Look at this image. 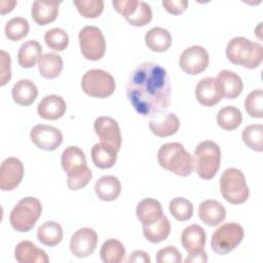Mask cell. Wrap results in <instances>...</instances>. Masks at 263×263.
Here are the masks:
<instances>
[{"mask_svg": "<svg viewBox=\"0 0 263 263\" xmlns=\"http://www.w3.org/2000/svg\"><path fill=\"white\" fill-rule=\"evenodd\" d=\"M126 96L137 113L159 116L171 104L172 87L166 70L152 62L140 64L130 73Z\"/></svg>", "mask_w": 263, "mask_h": 263, "instance_id": "obj_1", "label": "cell"}, {"mask_svg": "<svg viewBox=\"0 0 263 263\" xmlns=\"http://www.w3.org/2000/svg\"><path fill=\"white\" fill-rule=\"evenodd\" d=\"M157 160L162 168L180 177L191 175L194 168L192 155L178 142L163 144L157 152Z\"/></svg>", "mask_w": 263, "mask_h": 263, "instance_id": "obj_2", "label": "cell"}, {"mask_svg": "<svg viewBox=\"0 0 263 263\" xmlns=\"http://www.w3.org/2000/svg\"><path fill=\"white\" fill-rule=\"evenodd\" d=\"M226 57L234 65L255 69L262 63L263 48L258 42L245 37H234L226 46Z\"/></svg>", "mask_w": 263, "mask_h": 263, "instance_id": "obj_3", "label": "cell"}, {"mask_svg": "<svg viewBox=\"0 0 263 263\" xmlns=\"http://www.w3.org/2000/svg\"><path fill=\"white\" fill-rule=\"evenodd\" d=\"M193 162L199 178L203 180L213 179L217 175L221 163L219 145L210 140L200 142L194 150Z\"/></svg>", "mask_w": 263, "mask_h": 263, "instance_id": "obj_4", "label": "cell"}, {"mask_svg": "<svg viewBox=\"0 0 263 263\" xmlns=\"http://www.w3.org/2000/svg\"><path fill=\"white\" fill-rule=\"evenodd\" d=\"M42 213V204L39 199L27 196L21 199L11 210L9 222L12 228L18 232H28L36 224Z\"/></svg>", "mask_w": 263, "mask_h": 263, "instance_id": "obj_5", "label": "cell"}, {"mask_svg": "<svg viewBox=\"0 0 263 263\" xmlns=\"http://www.w3.org/2000/svg\"><path fill=\"white\" fill-rule=\"evenodd\" d=\"M220 192L224 199L232 204L246 202L250 190L242 172L235 167L225 170L220 178Z\"/></svg>", "mask_w": 263, "mask_h": 263, "instance_id": "obj_6", "label": "cell"}, {"mask_svg": "<svg viewBox=\"0 0 263 263\" xmlns=\"http://www.w3.org/2000/svg\"><path fill=\"white\" fill-rule=\"evenodd\" d=\"M115 79L107 71L101 69H90L81 79L82 90L89 97L108 98L115 90Z\"/></svg>", "mask_w": 263, "mask_h": 263, "instance_id": "obj_7", "label": "cell"}, {"mask_svg": "<svg viewBox=\"0 0 263 263\" xmlns=\"http://www.w3.org/2000/svg\"><path fill=\"white\" fill-rule=\"evenodd\" d=\"M243 236V228L238 223L230 222L222 224L212 235V250L219 255H226L241 242Z\"/></svg>", "mask_w": 263, "mask_h": 263, "instance_id": "obj_8", "label": "cell"}, {"mask_svg": "<svg viewBox=\"0 0 263 263\" xmlns=\"http://www.w3.org/2000/svg\"><path fill=\"white\" fill-rule=\"evenodd\" d=\"M79 46L82 55L88 61L101 60L106 51V41L102 31L95 26H86L79 31Z\"/></svg>", "mask_w": 263, "mask_h": 263, "instance_id": "obj_9", "label": "cell"}, {"mask_svg": "<svg viewBox=\"0 0 263 263\" xmlns=\"http://www.w3.org/2000/svg\"><path fill=\"white\" fill-rule=\"evenodd\" d=\"M209 61V53L204 47L192 45L181 53L179 66L186 74L197 75L208 68Z\"/></svg>", "mask_w": 263, "mask_h": 263, "instance_id": "obj_10", "label": "cell"}, {"mask_svg": "<svg viewBox=\"0 0 263 263\" xmlns=\"http://www.w3.org/2000/svg\"><path fill=\"white\" fill-rule=\"evenodd\" d=\"M32 143L41 150L53 151L63 142V134L54 126L46 124L35 125L30 133Z\"/></svg>", "mask_w": 263, "mask_h": 263, "instance_id": "obj_11", "label": "cell"}, {"mask_svg": "<svg viewBox=\"0 0 263 263\" xmlns=\"http://www.w3.org/2000/svg\"><path fill=\"white\" fill-rule=\"evenodd\" d=\"M98 243V234L92 228L83 227L75 231L70 239V251L77 258L91 255Z\"/></svg>", "mask_w": 263, "mask_h": 263, "instance_id": "obj_12", "label": "cell"}, {"mask_svg": "<svg viewBox=\"0 0 263 263\" xmlns=\"http://www.w3.org/2000/svg\"><path fill=\"white\" fill-rule=\"evenodd\" d=\"M24 177V164L16 157L4 159L0 166V189L11 191L22 182Z\"/></svg>", "mask_w": 263, "mask_h": 263, "instance_id": "obj_13", "label": "cell"}, {"mask_svg": "<svg viewBox=\"0 0 263 263\" xmlns=\"http://www.w3.org/2000/svg\"><path fill=\"white\" fill-rule=\"evenodd\" d=\"M93 128L102 143H106L119 151L121 147V133L117 121L108 116H100L93 122Z\"/></svg>", "mask_w": 263, "mask_h": 263, "instance_id": "obj_14", "label": "cell"}, {"mask_svg": "<svg viewBox=\"0 0 263 263\" xmlns=\"http://www.w3.org/2000/svg\"><path fill=\"white\" fill-rule=\"evenodd\" d=\"M195 97L200 105L212 107L217 105L224 96L218 80L214 77H205L196 84Z\"/></svg>", "mask_w": 263, "mask_h": 263, "instance_id": "obj_15", "label": "cell"}, {"mask_svg": "<svg viewBox=\"0 0 263 263\" xmlns=\"http://www.w3.org/2000/svg\"><path fill=\"white\" fill-rule=\"evenodd\" d=\"M206 241V234L204 229L197 225L191 224L187 226L181 234V242L188 255L203 254Z\"/></svg>", "mask_w": 263, "mask_h": 263, "instance_id": "obj_16", "label": "cell"}, {"mask_svg": "<svg viewBox=\"0 0 263 263\" xmlns=\"http://www.w3.org/2000/svg\"><path fill=\"white\" fill-rule=\"evenodd\" d=\"M67 109L65 100L58 95L44 97L37 106L38 115L46 120H57L61 118Z\"/></svg>", "mask_w": 263, "mask_h": 263, "instance_id": "obj_17", "label": "cell"}, {"mask_svg": "<svg viewBox=\"0 0 263 263\" xmlns=\"http://www.w3.org/2000/svg\"><path fill=\"white\" fill-rule=\"evenodd\" d=\"M14 258L20 263H47V254L30 240L18 242L14 249Z\"/></svg>", "mask_w": 263, "mask_h": 263, "instance_id": "obj_18", "label": "cell"}, {"mask_svg": "<svg viewBox=\"0 0 263 263\" xmlns=\"http://www.w3.org/2000/svg\"><path fill=\"white\" fill-rule=\"evenodd\" d=\"M198 217L205 225L217 226L224 221L226 210L218 200L206 199L198 206Z\"/></svg>", "mask_w": 263, "mask_h": 263, "instance_id": "obj_19", "label": "cell"}, {"mask_svg": "<svg viewBox=\"0 0 263 263\" xmlns=\"http://www.w3.org/2000/svg\"><path fill=\"white\" fill-rule=\"evenodd\" d=\"M61 3V1H34L31 8V15L34 22L39 26L52 23L59 14V5Z\"/></svg>", "mask_w": 263, "mask_h": 263, "instance_id": "obj_20", "label": "cell"}, {"mask_svg": "<svg viewBox=\"0 0 263 263\" xmlns=\"http://www.w3.org/2000/svg\"><path fill=\"white\" fill-rule=\"evenodd\" d=\"M61 163L67 176L76 174L87 167L85 154L82 149L77 146H69L63 151Z\"/></svg>", "mask_w": 263, "mask_h": 263, "instance_id": "obj_21", "label": "cell"}, {"mask_svg": "<svg viewBox=\"0 0 263 263\" xmlns=\"http://www.w3.org/2000/svg\"><path fill=\"white\" fill-rule=\"evenodd\" d=\"M136 214L143 226L152 225L163 216L161 203L154 198L141 200L137 205Z\"/></svg>", "mask_w": 263, "mask_h": 263, "instance_id": "obj_22", "label": "cell"}, {"mask_svg": "<svg viewBox=\"0 0 263 263\" xmlns=\"http://www.w3.org/2000/svg\"><path fill=\"white\" fill-rule=\"evenodd\" d=\"M216 79L220 83L223 96L226 99L233 100L241 93L243 87L242 80L235 72L229 70H222L218 73Z\"/></svg>", "mask_w": 263, "mask_h": 263, "instance_id": "obj_23", "label": "cell"}, {"mask_svg": "<svg viewBox=\"0 0 263 263\" xmlns=\"http://www.w3.org/2000/svg\"><path fill=\"white\" fill-rule=\"evenodd\" d=\"M117 150L106 143H97L92 146L90 155L93 164L102 170L112 167L117 159Z\"/></svg>", "mask_w": 263, "mask_h": 263, "instance_id": "obj_24", "label": "cell"}, {"mask_svg": "<svg viewBox=\"0 0 263 263\" xmlns=\"http://www.w3.org/2000/svg\"><path fill=\"white\" fill-rule=\"evenodd\" d=\"M95 191L99 199L112 201L120 195L121 183L115 176H103L96 182Z\"/></svg>", "mask_w": 263, "mask_h": 263, "instance_id": "obj_25", "label": "cell"}, {"mask_svg": "<svg viewBox=\"0 0 263 263\" xmlns=\"http://www.w3.org/2000/svg\"><path fill=\"white\" fill-rule=\"evenodd\" d=\"M180 127V121L176 114L167 113L166 115L150 120L149 128L153 135L164 138L175 135Z\"/></svg>", "mask_w": 263, "mask_h": 263, "instance_id": "obj_26", "label": "cell"}, {"mask_svg": "<svg viewBox=\"0 0 263 263\" xmlns=\"http://www.w3.org/2000/svg\"><path fill=\"white\" fill-rule=\"evenodd\" d=\"M13 101L21 106H30L38 96V89L30 79H21L14 83L11 89Z\"/></svg>", "mask_w": 263, "mask_h": 263, "instance_id": "obj_27", "label": "cell"}, {"mask_svg": "<svg viewBox=\"0 0 263 263\" xmlns=\"http://www.w3.org/2000/svg\"><path fill=\"white\" fill-rule=\"evenodd\" d=\"M145 43L154 52H164L172 45V36L166 29L154 27L145 34Z\"/></svg>", "mask_w": 263, "mask_h": 263, "instance_id": "obj_28", "label": "cell"}, {"mask_svg": "<svg viewBox=\"0 0 263 263\" xmlns=\"http://www.w3.org/2000/svg\"><path fill=\"white\" fill-rule=\"evenodd\" d=\"M42 53V47L36 40H28L22 44L17 52V62L22 68L29 69L35 66Z\"/></svg>", "mask_w": 263, "mask_h": 263, "instance_id": "obj_29", "label": "cell"}, {"mask_svg": "<svg viewBox=\"0 0 263 263\" xmlns=\"http://www.w3.org/2000/svg\"><path fill=\"white\" fill-rule=\"evenodd\" d=\"M40 75L46 79H53L63 70V59L54 52H47L40 57L38 61Z\"/></svg>", "mask_w": 263, "mask_h": 263, "instance_id": "obj_30", "label": "cell"}, {"mask_svg": "<svg viewBox=\"0 0 263 263\" xmlns=\"http://www.w3.org/2000/svg\"><path fill=\"white\" fill-rule=\"evenodd\" d=\"M38 240L47 247H54L63 239V228L54 221H47L37 229Z\"/></svg>", "mask_w": 263, "mask_h": 263, "instance_id": "obj_31", "label": "cell"}, {"mask_svg": "<svg viewBox=\"0 0 263 263\" xmlns=\"http://www.w3.org/2000/svg\"><path fill=\"white\" fill-rule=\"evenodd\" d=\"M170 233L171 222L165 216H162L158 221H156L152 225L143 226V234L145 238L152 243H158L166 239Z\"/></svg>", "mask_w": 263, "mask_h": 263, "instance_id": "obj_32", "label": "cell"}, {"mask_svg": "<svg viewBox=\"0 0 263 263\" xmlns=\"http://www.w3.org/2000/svg\"><path fill=\"white\" fill-rule=\"evenodd\" d=\"M100 257L104 263H120L124 260V246L115 238H109L101 247Z\"/></svg>", "mask_w": 263, "mask_h": 263, "instance_id": "obj_33", "label": "cell"}, {"mask_svg": "<svg viewBox=\"0 0 263 263\" xmlns=\"http://www.w3.org/2000/svg\"><path fill=\"white\" fill-rule=\"evenodd\" d=\"M242 121V115L238 108L234 106H226L217 113V123L225 130L236 129Z\"/></svg>", "mask_w": 263, "mask_h": 263, "instance_id": "obj_34", "label": "cell"}, {"mask_svg": "<svg viewBox=\"0 0 263 263\" xmlns=\"http://www.w3.org/2000/svg\"><path fill=\"white\" fill-rule=\"evenodd\" d=\"M241 138L243 143L252 150L263 151V125L251 124L243 128Z\"/></svg>", "mask_w": 263, "mask_h": 263, "instance_id": "obj_35", "label": "cell"}, {"mask_svg": "<svg viewBox=\"0 0 263 263\" xmlns=\"http://www.w3.org/2000/svg\"><path fill=\"white\" fill-rule=\"evenodd\" d=\"M29 23L26 18L16 16L9 20L4 28L5 36L12 41H18L26 37L29 33Z\"/></svg>", "mask_w": 263, "mask_h": 263, "instance_id": "obj_36", "label": "cell"}, {"mask_svg": "<svg viewBox=\"0 0 263 263\" xmlns=\"http://www.w3.org/2000/svg\"><path fill=\"white\" fill-rule=\"evenodd\" d=\"M170 213L178 221H187L193 215V204L184 197H175L168 204Z\"/></svg>", "mask_w": 263, "mask_h": 263, "instance_id": "obj_37", "label": "cell"}, {"mask_svg": "<svg viewBox=\"0 0 263 263\" xmlns=\"http://www.w3.org/2000/svg\"><path fill=\"white\" fill-rule=\"evenodd\" d=\"M44 41L49 48L57 51H63L69 44V36L63 29L52 28L44 34Z\"/></svg>", "mask_w": 263, "mask_h": 263, "instance_id": "obj_38", "label": "cell"}, {"mask_svg": "<svg viewBox=\"0 0 263 263\" xmlns=\"http://www.w3.org/2000/svg\"><path fill=\"white\" fill-rule=\"evenodd\" d=\"M73 3L78 12L86 18L99 16L104 9V1L102 0H75Z\"/></svg>", "mask_w": 263, "mask_h": 263, "instance_id": "obj_39", "label": "cell"}, {"mask_svg": "<svg viewBox=\"0 0 263 263\" xmlns=\"http://www.w3.org/2000/svg\"><path fill=\"white\" fill-rule=\"evenodd\" d=\"M262 105H263V91L256 89L251 91L245 99V109L247 113L254 118H262Z\"/></svg>", "mask_w": 263, "mask_h": 263, "instance_id": "obj_40", "label": "cell"}, {"mask_svg": "<svg viewBox=\"0 0 263 263\" xmlns=\"http://www.w3.org/2000/svg\"><path fill=\"white\" fill-rule=\"evenodd\" d=\"M152 20V9L148 3L145 1H139L138 8L136 12L126 18L127 23L135 27L146 26Z\"/></svg>", "mask_w": 263, "mask_h": 263, "instance_id": "obj_41", "label": "cell"}, {"mask_svg": "<svg viewBox=\"0 0 263 263\" xmlns=\"http://www.w3.org/2000/svg\"><path fill=\"white\" fill-rule=\"evenodd\" d=\"M92 178V173L90 168L87 166L84 170L73 174V175H68L67 176V185L69 189L71 190H79L84 188L91 180Z\"/></svg>", "mask_w": 263, "mask_h": 263, "instance_id": "obj_42", "label": "cell"}, {"mask_svg": "<svg viewBox=\"0 0 263 263\" xmlns=\"http://www.w3.org/2000/svg\"><path fill=\"white\" fill-rule=\"evenodd\" d=\"M156 261L158 263H180L182 261V255L177 248L167 246L157 252Z\"/></svg>", "mask_w": 263, "mask_h": 263, "instance_id": "obj_43", "label": "cell"}, {"mask_svg": "<svg viewBox=\"0 0 263 263\" xmlns=\"http://www.w3.org/2000/svg\"><path fill=\"white\" fill-rule=\"evenodd\" d=\"M112 5L114 9L123 15L125 18L132 16L139 5V1L137 0H120V1H112Z\"/></svg>", "mask_w": 263, "mask_h": 263, "instance_id": "obj_44", "label": "cell"}, {"mask_svg": "<svg viewBox=\"0 0 263 263\" xmlns=\"http://www.w3.org/2000/svg\"><path fill=\"white\" fill-rule=\"evenodd\" d=\"M0 85L3 86L11 78L10 55L4 50L0 51Z\"/></svg>", "mask_w": 263, "mask_h": 263, "instance_id": "obj_45", "label": "cell"}, {"mask_svg": "<svg viewBox=\"0 0 263 263\" xmlns=\"http://www.w3.org/2000/svg\"><path fill=\"white\" fill-rule=\"evenodd\" d=\"M162 6L164 9L175 15L182 14L188 7V1L186 0H163Z\"/></svg>", "mask_w": 263, "mask_h": 263, "instance_id": "obj_46", "label": "cell"}, {"mask_svg": "<svg viewBox=\"0 0 263 263\" xmlns=\"http://www.w3.org/2000/svg\"><path fill=\"white\" fill-rule=\"evenodd\" d=\"M127 262L128 263H132V262H135V263H150L151 259H150L149 254H147L146 252L141 251V250H136L129 255V257L127 259Z\"/></svg>", "mask_w": 263, "mask_h": 263, "instance_id": "obj_47", "label": "cell"}, {"mask_svg": "<svg viewBox=\"0 0 263 263\" xmlns=\"http://www.w3.org/2000/svg\"><path fill=\"white\" fill-rule=\"evenodd\" d=\"M208 261L206 253L203 254H196V255H188L185 259L186 263H203Z\"/></svg>", "mask_w": 263, "mask_h": 263, "instance_id": "obj_48", "label": "cell"}, {"mask_svg": "<svg viewBox=\"0 0 263 263\" xmlns=\"http://www.w3.org/2000/svg\"><path fill=\"white\" fill-rule=\"evenodd\" d=\"M16 5V1H1L0 2V10H1V14H5L10 12L14 6Z\"/></svg>", "mask_w": 263, "mask_h": 263, "instance_id": "obj_49", "label": "cell"}]
</instances>
